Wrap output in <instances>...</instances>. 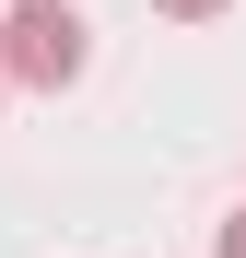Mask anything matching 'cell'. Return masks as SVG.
<instances>
[{"mask_svg":"<svg viewBox=\"0 0 246 258\" xmlns=\"http://www.w3.org/2000/svg\"><path fill=\"white\" fill-rule=\"evenodd\" d=\"M0 71H12L24 94H59V82L94 71V24H82L70 0H12V12H0Z\"/></svg>","mask_w":246,"mask_h":258,"instance_id":"obj_1","label":"cell"},{"mask_svg":"<svg viewBox=\"0 0 246 258\" xmlns=\"http://www.w3.org/2000/svg\"><path fill=\"white\" fill-rule=\"evenodd\" d=\"M152 12H164V24H211L223 0H152Z\"/></svg>","mask_w":246,"mask_h":258,"instance_id":"obj_2","label":"cell"},{"mask_svg":"<svg viewBox=\"0 0 246 258\" xmlns=\"http://www.w3.org/2000/svg\"><path fill=\"white\" fill-rule=\"evenodd\" d=\"M211 258H246V211H223V235H211Z\"/></svg>","mask_w":246,"mask_h":258,"instance_id":"obj_3","label":"cell"},{"mask_svg":"<svg viewBox=\"0 0 246 258\" xmlns=\"http://www.w3.org/2000/svg\"><path fill=\"white\" fill-rule=\"evenodd\" d=\"M0 94H12V71H0Z\"/></svg>","mask_w":246,"mask_h":258,"instance_id":"obj_4","label":"cell"}]
</instances>
